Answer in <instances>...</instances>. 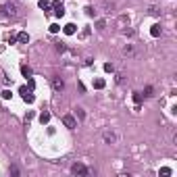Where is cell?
Here are the masks:
<instances>
[{
    "instance_id": "5",
    "label": "cell",
    "mask_w": 177,
    "mask_h": 177,
    "mask_svg": "<svg viewBox=\"0 0 177 177\" xmlns=\"http://www.w3.org/2000/svg\"><path fill=\"white\" fill-rule=\"evenodd\" d=\"M52 90L54 92H63L65 90V81L60 77H52Z\"/></svg>"
},
{
    "instance_id": "8",
    "label": "cell",
    "mask_w": 177,
    "mask_h": 177,
    "mask_svg": "<svg viewBox=\"0 0 177 177\" xmlns=\"http://www.w3.org/2000/svg\"><path fill=\"white\" fill-rule=\"evenodd\" d=\"M63 31H65V36H73V34L77 31V27H75L73 23H67V25L63 27Z\"/></svg>"
},
{
    "instance_id": "17",
    "label": "cell",
    "mask_w": 177,
    "mask_h": 177,
    "mask_svg": "<svg viewBox=\"0 0 177 177\" xmlns=\"http://www.w3.org/2000/svg\"><path fill=\"white\" fill-rule=\"evenodd\" d=\"M58 31H60V27H58L56 23H52V25H50V34H58Z\"/></svg>"
},
{
    "instance_id": "1",
    "label": "cell",
    "mask_w": 177,
    "mask_h": 177,
    "mask_svg": "<svg viewBox=\"0 0 177 177\" xmlns=\"http://www.w3.org/2000/svg\"><path fill=\"white\" fill-rule=\"evenodd\" d=\"M0 10H2V15H6V17H15V15H17V6L10 4L8 0H2V2H0Z\"/></svg>"
},
{
    "instance_id": "9",
    "label": "cell",
    "mask_w": 177,
    "mask_h": 177,
    "mask_svg": "<svg viewBox=\"0 0 177 177\" xmlns=\"http://www.w3.org/2000/svg\"><path fill=\"white\" fill-rule=\"evenodd\" d=\"M21 73H23L25 77H31V75H34V71H31L29 65H23V67H21Z\"/></svg>"
},
{
    "instance_id": "19",
    "label": "cell",
    "mask_w": 177,
    "mask_h": 177,
    "mask_svg": "<svg viewBox=\"0 0 177 177\" xmlns=\"http://www.w3.org/2000/svg\"><path fill=\"white\" fill-rule=\"evenodd\" d=\"M0 96H2L4 100H8V98H10L13 94H10V90H2V94H0Z\"/></svg>"
},
{
    "instance_id": "16",
    "label": "cell",
    "mask_w": 177,
    "mask_h": 177,
    "mask_svg": "<svg viewBox=\"0 0 177 177\" xmlns=\"http://www.w3.org/2000/svg\"><path fill=\"white\" fill-rule=\"evenodd\" d=\"M144 96H146V98L152 96V86H146V88H144Z\"/></svg>"
},
{
    "instance_id": "4",
    "label": "cell",
    "mask_w": 177,
    "mask_h": 177,
    "mask_svg": "<svg viewBox=\"0 0 177 177\" xmlns=\"http://www.w3.org/2000/svg\"><path fill=\"white\" fill-rule=\"evenodd\" d=\"M19 94L23 96V100H25L27 104H31V102L36 100V96H34V94H31V92H29L27 88H21V90H19Z\"/></svg>"
},
{
    "instance_id": "2",
    "label": "cell",
    "mask_w": 177,
    "mask_h": 177,
    "mask_svg": "<svg viewBox=\"0 0 177 177\" xmlns=\"http://www.w3.org/2000/svg\"><path fill=\"white\" fill-rule=\"evenodd\" d=\"M71 173L73 175H90V169L86 165H81V163H75V165H71Z\"/></svg>"
},
{
    "instance_id": "12",
    "label": "cell",
    "mask_w": 177,
    "mask_h": 177,
    "mask_svg": "<svg viewBox=\"0 0 177 177\" xmlns=\"http://www.w3.org/2000/svg\"><path fill=\"white\" fill-rule=\"evenodd\" d=\"M48 121H50V113H42V115H40V123H42V125H44V123H48Z\"/></svg>"
},
{
    "instance_id": "15",
    "label": "cell",
    "mask_w": 177,
    "mask_h": 177,
    "mask_svg": "<svg viewBox=\"0 0 177 177\" xmlns=\"http://www.w3.org/2000/svg\"><path fill=\"white\" fill-rule=\"evenodd\" d=\"M171 173H173V171H171L169 167H163V169H161V175H163V177H169Z\"/></svg>"
},
{
    "instance_id": "20",
    "label": "cell",
    "mask_w": 177,
    "mask_h": 177,
    "mask_svg": "<svg viewBox=\"0 0 177 177\" xmlns=\"http://www.w3.org/2000/svg\"><path fill=\"white\" fill-rule=\"evenodd\" d=\"M77 117H79V119H84V117H86V113H84V108H77Z\"/></svg>"
},
{
    "instance_id": "22",
    "label": "cell",
    "mask_w": 177,
    "mask_h": 177,
    "mask_svg": "<svg viewBox=\"0 0 177 177\" xmlns=\"http://www.w3.org/2000/svg\"><path fill=\"white\" fill-rule=\"evenodd\" d=\"M56 50L58 52H65V44H56Z\"/></svg>"
},
{
    "instance_id": "13",
    "label": "cell",
    "mask_w": 177,
    "mask_h": 177,
    "mask_svg": "<svg viewBox=\"0 0 177 177\" xmlns=\"http://www.w3.org/2000/svg\"><path fill=\"white\" fill-rule=\"evenodd\" d=\"M38 4H40V8H42V10H50V2H48V0H40Z\"/></svg>"
},
{
    "instance_id": "10",
    "label": "cell",
    "mask_w": 177,
    "mask_h": 177,
    "mask_svg": "<svg viewBox=\"0 0 177 177\" xmlns=\"http://www.w3.org/2000/svg\"><path fill=\"white\" fill-rule=\"evenodd\" d=\"M104 86H106V81H104L102 77H98V79H94V88H96V90H102V88H104Z\"/></svg>"
},
{
    "instance_id": "21",
    "label": "cell",
    "mask_w": 177,
    "mask_h": 177,
    "mask_svg": "<svg viewBox=\"0 0 177 177\" xmlns=\"http://www.w3.org/2000/svg\"><path fill=\"white\" fill-rule=\"evenodd\" d=\"M123 52H125V54H131L133 48H131V46H125V50H123Z\"/></svg>"
},
{
    "instance_id": "6",
    "label": "cell",
    "mask_w": 177,
    "mask_h": 177,
    "mask_svg": "<svg viewBox=\"0 0 177 177\" xmlns=\"http://www.w3.org/2000/svg\"><path fill=\"white\" fill-rule=\"evenodd\" d=\"M102 140H104L106 144H115V142H117V135H115L113 131H104L102 133Z\"/></svg>"
},
{
    "instance_id": "7",
    "label": "cell",
    "mask_w": 177,
    "mask_h": 177,
    "mask_svg": "<svg viewBox=\"0 0 177 177\" xmlns=\"http://www.w3.org/2000/svg\"><path fill=\"white\" fill-rule=\"evenodd\" d=\"M161 34H163V27H161L158 23H154V25L150 27V36H152V38H158Z\"/></svg>"
},
{
    "instance_id": "3",
    "label": "cell",
    "mask_w": 177,
    "mask_h": 177,
    "mask_svg": "<svg viewBox=\"0 0 177 177\" xmlns=\"http://www.w3.org/2000/svg\"><path fill=\"white\" fill-rule=\"evenodd\" d=\"M63 125H65L67 129H75V127H77V121H75L73 115H65V117H63Z\"/></svg>"
},
{
    "instance_id": "18",
    "label": "cell",
    "mask_w": 177,
    "mask_h": 177,
    "mask_svg": "<svg viewBox=\"0 0 177 177\" xmlns=\"http://www.w3.org/2000/svg\"><path fill=\"white\" fill-rule=\"evenodd\" d=\"M104 71H106V73H113V71H115V67H113L111 63H104Z\"/></svg>"
},
{
    "instance_id": "11",
    "label": "cell",
    "mask_w": 177,
    "mask_h": 177,
    "mask_svg": "<svg viewBox=\"0 0 177 177\" xmlns=\"http://www.w3.org/2000/svg\"><path fill=\"white\" fill-rule=\"evenodd\" d=\"M17 40H19V42H21V44H27V42H29V36H27V34H25V31H21V34H19V36H17Z\"/></svg>"
},
{
    "instance_id": "14",
    "label": "cell",
    "mask_w": 177,
    "mask_h": 177,
    "mask_svg": "<svg viewBox=\"0 0 177 177\" xmlns=\"http://www.w3.org/2000/svg\"><path fill=\"white\" fill-rule=\"evenodd\" d=\"M133 102L140 106V102H142V94H140V92H133Z\"/></svg>"
}]
</instances>
